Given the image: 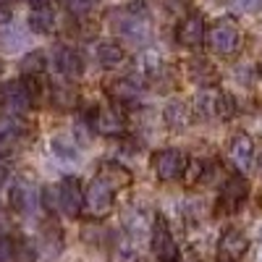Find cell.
I'll return each instance as SVG.
<instances>
[{"label": "cell", "mask_w": 262, "mask_h": 262, "mask_svg": "<svg viewBox=\"0 0 262 262\" xmlns=\"http://www.w3.org/2000/svg\"><path fill=\"white\" fill-rule=\"evenodd\" d=\"M111 27L128 42H134V45H147L152 32H149V18L147 16H139L128 8H118L111 13Z\"/></svg>", "instance_id": "cell-1"}, {"label": "cell", "mask_w": 262, "mask_h": 262, "mask_svg": "<svg viewBox=\"0 0 262 262\" xmlns=\"http://www.w3.org/2000/svg\"><path fill=\"white\" fill-rule=\"evenodd\" d=\"M207 45L217 55H236L242 50V29L236 27V21L231 18H217L215 24L207 29Z\"/></svg>", "instance_id": "cell-2"}, {"label": "cell", "mask_w": 262, "mask_h": 262, "mask_svg": "<svg viewBox=\"0 0 262 262\" xmlns=\"http://www.w3.org/2000/svg\"><path fill=\"white\" fill-rule=\"evenodd\" d=\"M116 189L107 184L102 176H95L90 181V186H86L84 191V210L90 212V217H105L107 212L113 210L116 205Z\"/></svg>", "instance_id": "cell-3"}, {"label": "cell", "mask_w": 262, "mask_h": 262, "mask_svg": "<svg viewBox=\"0 0 262 262\" xmlns=\"http://www.w3.org/2000/svg\"><path fill=\"white\" fill-rule=\"evenodd\" d=\"M186 163H189V158L184 155L181 149H176V147L158 149L155 155H152V160H149L152 173H155L160 181H176V179H184Z\"/></svg>", "instance_id": "cell-4"}, {"label": "cell", "mask_w": 262, "mask_h": 262, "mask_svg": "<svg viewBox=\"0 0 262 262\" xmlns=\"http://www.w3.org/2000/svg\"><path fill=\"white\" fill-rule=\"evenodd\" d=\"M149 247H152V254H155L160 262H179L181 259V252H179V244L173 238L168 223L163 217H155L152 221V231H149Z\"/></svg>", "instance_id": "cell-5"}, {"label": "cell", "mask_w": 262, "mask_h": 262, "mask_svg": "<svg viewBox=\"0 0 262 262\" xmlns=\"http://www.w3.org/2000/svg\"><path fill=\"white\" fill-rule=\"evenodd\" d=\"M86 123H90L95 134L102 137H121L126 131V121L118 113V107H92L86 113Z\"/></svg>", "instance_id": "cell-6"}, {"label": "cell", "mask_w": 262, "mask_h": 262, "mask_svg": "<svg viewBox=\"0 0 262 262\" xmlns=\"http://www.w3.org/2000/svg\"><path fill=\"white\" fill-rule=\"evenodd\" d=\"M247 194H249V184L242 179V176H233L223 184L221 189V196H217V212L221 215H231L236 212L247 202Z\"/></svg>", "instance_id": "cell-7"}, {"label": "cell", "mask_w": 262, "mask_h": 262, "mask_svg": "<svg viewBox=\"0 0 262 262\" xmlns=\"http://www.w3.org/2000/svg\"><path fill=\"white\" fill-rule=\"evenodd\" d=\"M58 194H60V210L69 217H79L84 210V189L81 181L76 176H63L58 184Z\"/></svg>", "instance_id": "cell-8"}, {"label": "cell", "mask_w": 262, "mask_h": 262, "mask_svg": "<svg viewBox=\"0 0 262 262\" xmlns=\"http://www.w3.org/2000/svg\"><path fill=\"white\" fill-rule=\"evenodd\" d=\"M0 100H3V105L11 111V116H24L34 105L24 81H6L3 86H0Z\"/></svg>", "instance_id": "cell-9"}, {"label": "cell", "mask_w": 262, "mask_h": 262, "mask_svg": "<svg viewBox=\"0 0 262 262\" xmlns=\"http://www.w3.org/2000/svg\"><path fill=\"white\" fill-rule=\"evenodd\" d=\"M176 39H179V45L181 48H200L202 42L207 39V29H205V18L200 13H189L181 18V24L176 29Z\"/></svg>", "instance_id": "cell-10"}, {"label": "cell", "mask_w": 262, "mask_h": 262, "mask_svg": "<svg viewBox=\"0 0 262 262\" xmlns=\"http://www.w3.org/2000/svg\"><path fill=\"white\" fill-rule=\"evenodd\" d=\"M254 139L249 134H236L228 144V158L236 165L238 173H249L254 165Z\"/></svg>", "instance_id": "cell-11"}, {"label": "cell", "mask_w": 262, "mask_h": 262, "mask_svg": "<svg viewBox=\"0 0 262 262\" xmlns=\"http://www.w3.org/2000/svg\"><path fill=\"white\" fill-rule=\"evenodd\" d=\"M249 249V238L238 231V228H228L221 233V238H217V254H221V259L226 262H236L242 259Z\"/></svg>", "instance_id": "cell-12"}, {"label": "cell", "mask_w": 262, "mask_h": 262, "mask_svg": "<svg viewBox=\"0 0 262 262\" xmlns=\"http://www.w3.org/2000/svg\"><path fill=\"white\" fill-rule=\"evenodd\" d=\"M105 92H107V97L113 100V105L121 111V107H128V105L139 102V97H142V84L126 76V79H116V81H111Z\"/></svg>", "instance_id": "cell-13"}, {"label": "cell", "mask_w": 262, "mask_h": 262, "mask_svg": "<svg viewBox=\"0 0 262 262\" xmlns=\"http://www.w3.org/2000/svg\"><path fill=\"white\" fill-rule=\"evenodd\" d=\"M53 58H55V69L60 71V76H66L69 81H76L84 76V55L79 50L60 45V48H55Z\"/></svg>", "instance_id": "cell-14"}, {"label": "cell", "mask_w": 262, "mask_h": 262, "mask_svg": "<svg viewBox=\"0 0 262 262\" xmlns=\"http://www.w3.org/2000/svg\"><path fill=\"white\" fill-rule=\"evenodd\" d=\"M191 118H194V113L184 100H170L163 107V121L170 131H184L191 123Z\"/></svg>", "instance_id": "cell-15"}, {"label": "cell", "mask_w": 262, "mask_h": 262, "mask_svg": "<svg viewBox=\"0 0 262 262\" xmlns=\"http://www.w3.org/2000/svg\"><path fill=\"white\" fill-rule=\"evenodd\" d=\"M126 58V50L118 45V42H97L95 45V60L97 66H102V69H116V66H121Z\"/></svg>", "instance_id": "cell-16"}, {"label": "cell", "mask_w": 262, "mask_h": 262, "mask_svg": "<svg viewBox=\"0 0 262 262\" xmlns=\"http://www.w3.org/2000/svg\"><path fill=\"white\" fill-rule=\"evenodd\" d=\"M79 92L74 90L71 84H53L50 86V102H53V107L55 111H60V113H69V111H74V107L79 105Z\"/></svg>", "instance_id": "cell-17"}, {"label": "cell", "mask_w": 262, "mask_h": 262, "mask_svg": "<svg viewBox=\"0 0 262 262\" xmlns=\"http://www.w3.org/2000/svg\"><path fill=\"white\" fill-rule=\"evenodd\" d=\"M189 79L194 84H200L202 90H210V86L217 81V71H215V66L205 58H194L189 63Z\"/></svg>", "instance_id": "cell-18"}, {"label": "cell", "mask_w": 262, "mask_h": 262, "mask_svg": "<svg viewBox=\"0 0 262 262\" xmlns=\"http://www.w3.org/2000/svg\"><path fill=\"white\" fill-rule=\"evenodd\" d=\"M27 131V123L21 121V116H0V147H8Z\"/></svg>", "instance_id": "cell-19"}, {"label": "cell", "mask_w": 262, "mask_h": 262, "mask_svg": "<svg viewBox=\"0 0 262 262\" xmlns=\"http://www.w3.org/2000/svg\"><path fill=\"white\" fill-rule=\"evenodd\" d=\"M217 97H221V92H215L212 86L210 90H202L200 95L194 97V116L200 118H217Z\"/></svg>", "instance_id": "cell-20"}, {"label": "cell", "mask_w": 262, "mask_h": 262, "mask_svg": "<svg viewBox=\"0 0 262 262\" xmlns=\"http://www.w3.org/2000/svg\"><path fill=\"white\" fill-rule=\"evenodd\" d=\"M27 24L34 34H50L55 29V13L48 8V6H42V8H32L29 18H27Z\"/></svg>", "instance_id": "cell-21"}, {"label": "cell", "mask_w": 262, "mask_h": 262, "mask_svg": "<svg viewBox=\"0 0 262 262\" xmlns=\"http://www.w3.org/2000/svg\"><path fill=\"white\" fill-rule=\"evenodd\" d=\"M100 176L111 184L113 189H126V186H131V173H128V168H123L121 163H105V165L100 168Z\"/></svg>", "instance_id": "cell-22"}, {"label": "cell", "mask_w": 262, "mask_h": 262, "mask_svg": "<svg viewBox=\"0 0 262 262\" xmlns=\"http://www.w3.org/2000/svg\"><path fill=\"white\" fill-rule=\"evenodd\" d=\"M32 202H34V194L21 184V181H16L13 186H11V191H8V205H11V210L13 212H29L32 210Z\"/></svg>", "instance_id": "cell-23"}, {"label": "cell", "mask_w": 262, "mask_h": 262, "mask_svg": "<svg viewBox=\"0 0 262 262\" xmlns=\"http://www.w3.org/2000/svg\"><path fill=\"white\" fill-rule=\"evenodd\" d=\"M45 66H48L45 53L32 50V53H27L24 58H21L18 69H21V74H24V76H42V71H45Z\"/></svg>", "instance_id": "cell-24"}, {"label": "cell", "mask_w": 262, "mask_h": 262, "mask_svg": "<svg viewBox=\"0 0 262 262\" xmlns=\"http://www.w3.org/2000/svg\"><path fill=\"white\" fill-rule=\"evenodd\" d=\"M53 155L55 158H60V160H66V163H76L79 158H81V152H79V147L76 144H71V142H66V139H53Z\"/></svg>", "instance_id": "cell-25"}, {"label": "cell", "mask_w": 262, "mask_h": 262, "mask_svg": "<svg viewBox=\"0 0 262 262\" xmlns=\"http://www.w3.org/2000/svg\"><path fill=\"white\" fill-rule=\"evenodd\" d=\"M63 6H66V11H69L74 18H86V16H90L92 13V0H63Z\"/></svg>", "instance_id": "cell-26"}, {"label": "cell", "mask_w": 262, "mask_h": 262, "mask_svg": "<svg viewBox=\"0 0 262 262\" xmlns=\"http://www.w3.org/2000/svg\"><path fill=\"white\" fill-rule=\"evenodd\" d=\"M39 202L48 212H58L60 207V194H58V186H42V194H39Z\"/></svg>", "instance_id": "cell-27"}, {"label": "cell", "mask_w": 262, "mask_h": 262, "mask_svg": "<svg viewBox=\"0 0 262 262\" xmlns=\"http://www.w3.org/2000/svg\"><path fill=\"white\" fill-rule=\"evenodd\" d=\"M42 242L50 247V252H60L63 249V231H60V226L50 223L45 228V233H42Z\"/></svg>", "instance_id": "cell-28"}, {"label": "cell", "mask_w": 262, "mask_h": 262, "mask_svg": "<svg viewBox=\"0 0 262 262\" xmlns=\"http://www.w3.org/2000/svg\"><path fill=\"white\" fill-rule=\"evenodd\" d=\"M202 176H205V163H202V160H196V158H189L186 170H184V181H186L189 186H194Z\"/></svg>", "instance_id": "cell-29"}, {"label": "cell", "mask_w": 262, "mask_h": 262, "mask_svg": "<svg viewBox=\"0 0 262 262\" xmlns=\"http://www.w3.org/2000/svg\"><path fill=\"white\" fill-rule=\"evenodd\" d=\"M113 254L118 262H134V247H131L126 238H116V247H113Z\"/></svg>", "instance_id": "cell-30"}, {"label": "cell", "mask_w": 262, "mask_h": 262, "mask_svg": "<svg viewBox=\"0 0 262 262\" xmlns=\"http://www.w3.org/2000/svg\"><path fill=\"white\" fill-rule=\"evenodd\" d=\"M18 254V247L13 244L11 236H0V262H13Z\"/></svg>", "instance_id": "cell-31"}, {"label": "cell", "mask_w": 262, "mask_h": 262, "mask_svg": "<svg viewBox=\"0 0 262 262\" xmlns=\"http://www.w3.org/2000/svg\"><path fill=\"white\" fill-rule=\"evenodd\" d=\"M236 11H257L262 6V0H231Z\"/></svg>", "instance_id": "cell-32"}, {"label": "cell", "mask_w": 262, "mask_h": 262, "mask_svg": "<svg viewBox=\"0 0 262 262\" xmlns=\"http://www.w3.org/2000/svg\"><path fill=\"white\" fill-rule=\"evenodd\" d=\"M11 21H13V11H11V6H3V3H0V29L8 27Z\"/></svg>", "instance_id": "cell-33"}, {"label": "cell", "mask_w": 262, "mask_h": 262, "mask_svg": "<svg viewBox=\"0 0 262 262\" xmlns=\"http://www.w3.org/2000/svg\"><path fill=\"white\" fill-rule=\"evenodd\" d=\"M6 179H8V170H6V165H3V163H0V186L6 184Z\"/></svg>", "instance_id": "cell-34"}, {"label": "cell", "mask_w": 262, "mask_h": 262, "mask_svg": "<svg viewBox=\"0 0 262 262\" xmlns=\"http://www.w3.org/2000/svg\"><path fill=\"white\" fill-rule=\"evenodd\" d=\"M27 3H29V6H34V8H42V6L48 3V0H27Z\"/></svg>", "instance_id": "cell-35"}, {"label": "cell", "mask_w": 262, "mask_h": 262, "mask_svg": "<svg viewBox=\"0 0 262 262\" xmlns=\"http://www.w3.org/2000/svg\"><path fill=\"white\" fill-rule=\"evenodd\" d=\"M254 262H262V244H259L257 252H254Z\"/></svg>", "instance_id": "cell-36"}, {"label": "cell", "mask_w": 262, "mask_h": 262, "mask_svg": "<svg viewBox=\"0 0 262 262\" xmlns=\"http://www.w3.org/2000/svg\"><path fill=\"white\" fill-rule=\"evenodd\" d=\"M0 71H3V60H0Z\"/></svg>", "instance_id": "cell-37"}, {"label": "cell", "mask_w": 262, "mask_h": 262, "mask_svg": "<svg viewBox=\"0 0 262 262\" xmlns=\"http://www.w3.org/2000/svg\"><path fill=\"white\" fill-rule=\"evenodd\" d=\"M217 262H226V259H217Z\"/></svg>", "instance_id": "cell-38"}]
</instances>
